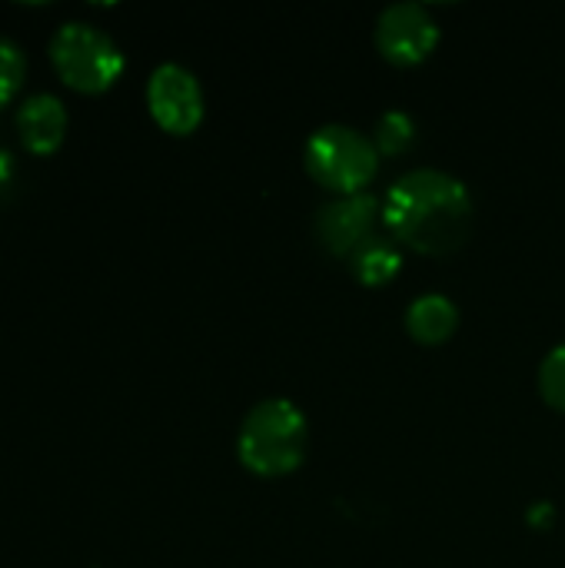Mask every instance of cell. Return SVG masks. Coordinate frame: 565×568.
I'll return each instance as SVG.
<instances>
[{
    "label": "cell",
    "instance_id": "6da1fadb",
    "mask_svg": "<svg viewBox=\"0 0 565 568\" xmlns=\"http://www.w3.org/2000/svg\"><path fill=\"white\" fill-rule=\"evenodd\" d=\"M383 226L413 253L446 256L470 240L473 196L443 170H410L383 196Z\"/></svg>",
    "mask_w": 565,
    "mask_h": 568
},
{
    "label": "cell",
    "instance_id": "7a4b0ae2",
    "mask_svg": "<svg viewBox=\"0 0 565 568\" xmlns=\"http://www.w3.org/2000/svg\"><path fill=\"white\" fill-rule=\"evenodd\" d=\"M310 446V426L296 403L273 396L256 403L240 426L236 456L243 469L260 479H280L303 466Z\"/></svg>",
    "mask_w": 565,
    "mask_h": 568
},
{
    "label": "cell",
    "instance_id": "3957f363",
    "mask_svg": "<svg viewBox=\"0 0 565 568\" xmlns=\"http://www.w3.org/2000/svg\"><path fill=\"white\" fill-rule=\"evenodd\" d=\"M303 166L323 190L336 196H356L366 193V186L376 180L380 150L363 130L346 123H326L306 140Z\"/></svg>",
    "mask_w": 565,
    "mask_h": 568
},
{
    "label": "cell",
    "instance_id": "277c9868",
    "mask_svg": "<svg viewBox=\"0 0 565 568\" xmlns=\"http://www.w3.org/2000/svg\"><path fill=\"white\" fill-rule=\"evenodd\" d=\"M50 63L77 93H103L123 73L120 47L90 23H63L50 40Z\"/></svg>",
    "mask_w": 565,
    "mask_h": 568
},
{
    "label": "cell",
    "instance_id": "5b68a950",
    "mask_svg": "<svg viewBox=\"0 0 565 568\" xmlns=\"http://www.w3.org/2000/svg\"><path fill=\"white\" fill-rule=\"evenodd\" d=\"M147 106L153 123L173 136H190L203 123V110H206L196 77L180 63H163L150 73Z\"/></svg>",
    "mask_w": 565,
    "mask_h": 568
},
{
    "label": "cell",
    "instance_id": "8992f818",
    "mask_svg": "<svg viewBox=\"0 0 565 568\" xmlns=\"http://www.w3.org/2000/svg\"><path fill=\"white\" fill-rule=\"evenodd\" d=\"M376 50L396 67L423 63L440 43V23L423 3H393L376 17Z\"/></svg>",
    "mask_w": 565,
    "mask_h": 568
},
{
    "label": "cell",
    "instance_id": "52a82bcc",
    "mask_svg": "<svg viewBox=\"0 0 565 568\" xmlns=\"http://www.w3.org/2000/svg\"><path fill=\"white\" fill-rule=\"evenodd\" d=\"M383 223V203L373 193L336 196L316 213V240L340 260H353L366 243H373Z\"/></svg>",
    "mask_w": 565,
    "mask_h": 568
},
{
    "label": "cell",
    "instance_id": "ba28073f",
    "mask_svg": "<svg viewBox=\"0 0 565 568\" xmlns=\"http://www.w3.org/2000/svg\"><path fill=\"white\" fill-rule=\"evenodd\" d=\"M17 133L20 143L33 153V156H50L60 150L63 133H67V110L57 97L40 93L30 97L20 110H17Z\"/></svg>",
    "mask_w": 565,
    "mask_h": 568
},
{
    "label": "cell",
    "instance_id": "9c48e42d",
    "mask_svg": "<svg viewBox=\"0 0 565 568\" xmlns=\"http://www.w3.org/2000/svg\"><path fill=\"white\" fill-rule=\"evenodd\" d=\"M406 333L420 346H443L460 329V306L443 293H426L406 310Z\"/></svg>",
    "mask_w": 565,
    "mask_h": 568
},
{
    "label": "cell",
    "instance_id": "30bf717a",
    "mask_svg": "<svg viewBox=\"0 0 565 568\" xmlns=\"http://www.w3.org/2000/svg\"><path fill=\"white\" fill-rule=\"evenodd\" d=\"M403 266V253L393 240H383L376 236L373 243H366L353 260H350V270L353 276L363 283V286H386L390 280H396Z\"/></svg>",
    "mask_w": 565,
    "mask_h": 568
},
{
    "label": "cell",
    "instance_id": "8fae6325",
    "mask_svg": "<svg viewBox=\"0 0 565 568\" xmlns=\"http://www.w3.org/2000/svg\"><path fill=\"white\" fill-rule=\"evenodd\" d=\"M373 143L380 150V156H400V153H410L413 143H416V123L410 113L403 110H386L380 120H376V130H373Z\"/></svg>",
    "mask_w": 565,
    "mask_h": 568
},
{
    "label": "cell",
    "instance_id": "7c38bea8",
    "mask_svg": "<svg viewBox=\"0 0 565 568\" xmlns=\"http://www.w3.org/2000/svg\"><path fill=\"white\" fill-rule=\"evenodd\" d=\"M539 396L549 409L565 413V343L549 349V356L539 366Z\"/></svg>",
    "mask_w": 565,
    "mask_h": 568
},
{
    "label": "cell",
    "instance_id": "4fadbf2b",
    "mask_svg": "<svg viewBox=\"0 0 565 568\" xmlns=\"http://www.w3.org/2000/svg\"><path fill=\"white\" fill-rule=\"evenodd\" d=\"M23 73H27V63H23V53L17 43H10L7 37H0V110L17 97V90L23 87Z\"/></svg>",
    "mask_w": 565,
    "mask_h": 568
},
{
    "label": "cell",
    "instance_id": "5bb4252c",
    "mask_svg": "<svg viewBox=\"0 0 565 568\" xmlns=\"http://www.w3.org/2000/svg\"><path fill=\"white\" fill-rule=\"evenodd\" d=\"M526 519H529V526H536V529L543 532V529H549V526H553L556 513H553V506H549V503H536V506L529 509V516H526Z\"/></svg>",
    "mask_w": 565,
    "mask_h": 568
},
{
    "label": "cell",
    "instance_id": "9a60e30c",
    "mask_svg": "<svg viewBox=\"0 0 565 568\" xmlns=\"http://www.w3.org/2000/svg\"><path fill=\"white\" fill-rule=\"evenodd\" d=\"M10 176H13V166H10V156L0 150V186H7L10 183Z\"/></svg>",
    "mask_w": 565,
    "mask_h": 568
}]
</instances>
